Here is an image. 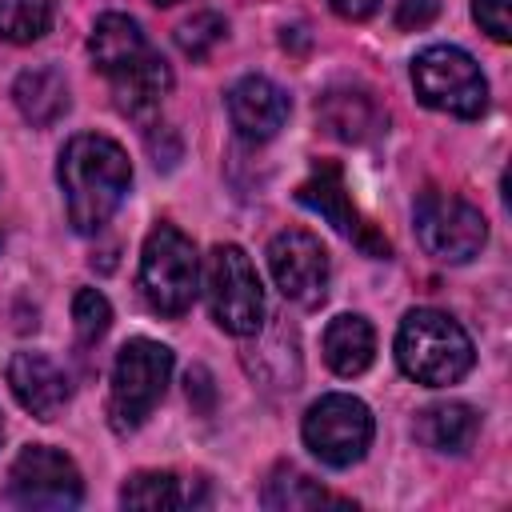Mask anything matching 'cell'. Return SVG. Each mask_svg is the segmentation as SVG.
Wrapping results in <instances>:
<instances>
[{
	"label": "cell",
	"instance_id": "1",
	"mask_svg": "<svg viewBox=\"0 0 512 512\" xmlns=\"http://www.w3.org/2000/svg\"><path fill=\"white\" fill-rule=\"evenodd\" d=\"M56 180H60L72 228L80 236H92L124 204L128 184H132V164H128V152L112 136L80 132L64 144Z\"/></svg>",
	"mask_w": 512,
	"mask_h": 512
},
{
	"label": "cell",
	"instance_id": "2",
	"mask_svg": "<svg viewBox=\"0 0 512 512\" xmlns=\"http://www.w3.org/2000/svg\"><path fill=\"white\" fill-rule=\"evenodd\" d=\"M396 364L408 380L424 388L456 384L472 372V336L440 308H412L396 328Z\"/></svg>",
	"mask_w": 512,
	"mask_h": 512
},
{
	"label": "cell",
	"instance_id": "3",
	"mask_svg": "<svg viewBox=\"0 0 512 512\" xmlns=\"http://www.w3.org/2000/svg\"><path fill=\"white\" fill-rule=\"evenodd\" d=\"M172 376V348L148 336L128 340L116 352L112 364V388H108V420L116 432H136L152 408L164 400Z\"/></svg>",
	"mask_w": 512,
	"mask_h": 512
},
{
	"label": "cell",
	"instance_id": "4",
	"mask_svg": "<svg viewBox=\"0 0 512 512\" xmlns=\"http://www.w3.org/2000/svg\"><path fill=\"white\" fill-rule=\"evenodd\" d=\"M140 292L160 316H184L200 292V256L176 224H156L140 252Z\"/></svg>",
	"mask_w": 512,
	"mask_h": 512
},
{
	"label": "cell",
	"instance_id": "5",
	"mask_svg": "<svg viewBox=\"0 0 512 512\" xmlns=\"http://www.w3.org/2000/svg\"><path fill=\"white\" fill-rule=\"evenodd\" d=\"M204 300L228 336H256L264 324V288L240 244H216L204 260Z\"/></svg>",
	"mask_w": 512,
	"mask_h": 512
},
{
	"label": "cell",
	"instance_id": "6",
	"mask_svg": "<svg viewBox=\"0 0 512 512\" xmlns=\"http://www.w3.org/2000/svg\"><path fill=\"white\" fill-rule=\"evenodd\" d=\"M412 88L428 108L460 120H476L488 108V80L480 64L456 44L424 48L412 60Z\"/></svg>",
	"mask_w": 512,
	"mask_h": 512
},
{
	"label": "cell",
	"instance_id": "7",
	"mask_svg": "<svg viewBox=\"0 0 512 512\" xmlns=\"http://www.w3.org/2000/svg\"><path fill=\"white\" fill-rule=\"evenodd\" d=\"M412 228L420 248L440 264H468L472 256H480L488 240V220L480 216V208H472L456 192H436V188H428L416 200Z\"/></svg>",
	"mask_w": 512,
	"mask_h": 512
},
{
	"label": "cell",
	"instance_id": "8",
	"mask_svg": "<svg viewBox=\"0 0 512 512\" xmlns=\"http://www.w3.org/2000/svg\"><path fill=\"white\" fill-rule=\"evenodd\" d=\"M304 444L308 452L328 468H348L364 460L372 444V412L364 400L348 392H328L304 412Z\"/></svg>",
	"mask_w": 512,
	"mask_h": 512
},
{
	"label": "cell",
	"instance_id": "9",
	"mask_svg": "<svg viewBox=\"0 0 512 512\" xmlns=\"http://www.w3.org/2000/svg\"><path fill=\"white\" fill-rule=\"evenodd\" d=\"M8 492L24 508H76L84 500V480L80 468L48 444H28L8 468Z\"/></svg>",
	"mask_w": 512,
	"mask_h": 512
},
{
	"label": "cell",
	"instance_id": "10",
	"mask_svg": "<svg viewBox=\"0 0 512 512\" xmlns=\"http://www.w3.org/2000/svg\"><path fill=\"white\" fill-rule=\"evenodd\" d=\"M296 200L304 204V208H312V212H320L340 236H348L364 256H372V260H388L392 256V244L360 216V208L352 204V196H348V184H344V168L336 164V160H316L312 164V172H308V180L296 188Z\"/></svg>",
	"mask_w": 512,
	"mask_h": 512
},
{
	"label": "cell",
	"instance_id": "11",
	"mask_svg": "<svg viewBox=\"0 0 512 512\" xmlns=\"http://www.w3.org/2000/svg\"><path fill=\"white\" fill-rule=\"evenodd\" d=\"M268 268L276 288L300 308H316L328 296V248L304 228H284L268 240Z\"/></svg>",
	"mask_w": 512,
	"mask_h": 512
},
{
	"label": "cell",
	"instance_id": "12",
	"mask_svg": "<svg viewBox=\"0 0 512 512\" xmlns=\"http://www.w3.org/2000/svg\"><path fill=\"white\" fill-rule=\"evenodd\" d=\"M288 92L268 80V76H240L232 88H228V116H232V128L252 140V144H264L272 140L284 120H288Z\"/></svg>",
	"mask_w": 512,
	"mask_h": 512
},
{
	"label": "cell",
	"instance_id": "13",
	"mask_svg": "<svg viewBox=\"0 0 512 512\" xmlns=\"http://www.w3.org/2000/svg\"><path fill=\"white\" fill-rule=\"evenodd\" d=\"M316 120L332 140H344V144H372L388 128V116H384L380 100L372 92L348 88V84L328 88L316 100Z\"/></svg>",
	"mask_w": 512,
	"mask_h": 512
},
{
	"label": "cell",
	"instance_id": "14",
	"mask_svg": "<svg viewBox=\"0 0 512 512\" xmlns=\"http://www.w3.org/2000/svg\"><path fill=\"white\" fill-rule=\"evenodd\" d=\"M8 384L36 420H56L72 400V384L64 368L44 352H16L8 360Z\"/></svg>",
	"mask_w": 512,
	"mask_h": 512
},
{
	"label": "cell",
	"instance_id": "15",
	"mask_svg": "<svg viewBox=\"0 0 512 512\" xmlns=\"http://www.w3.org/2000/svg\"><path fill=\"white\" fill-rule=\"evenodd\" d=\"M108 80H112V100H116V108H120L124 116H132V120H144V116H152V112L160 108V100L168 96V88H172V68H168V60H164L160 52L144 48L136 60H128L124 68H116Z\"/></svg>",
	"mask_w": 512,
	"mask_h": 512
},
{
	"label": "cell",
	"instance_id": "16",
	"mask_svg": "<svg viewBox=\"0 0 512 512\" xmlns=\"http://www.w3.org/2000/svg\"><path fill=\"white\" fill-rule=\"evenodd\" d=\"M412 432L424 448L444 452V456H460L472 448V440L480 432V416H476V408H468L460 400H440V404H428L416 412Z\"/></svg>",
	"mask_w": 512,
	"mask_h": 512
},
{
	"label": "cell",
	"instance_id": "17",
	"mask_svg": "<svg viewBox=\"0 0 512 512\" xmlns=\"http://www.w3.org/2000/svg\"><path fill=\"white\" fill-rule=\"evenodd\" d=\"M12 100H16V108H20V116L32 124V128H48V124H56L64 112H68V80H64V72L60 68H48V64H40V68H24L20 76H16V84H12Z\"/></svg>",
	"mask_w": 512,
	"mask_h": 512
},
{
	"label": "cell",
	"instance_id": "18",
	"mask_svg": "<svg viewBox=\"0 0 512 512\" xmlns=\"http://www.w3.org/2000/svg\"><path fill=\"white\" fill-rule=\"evenodd\" d=\"M376 356V332L360 312H344L324 328V360L336 376H360Z\"/></svg>",
	"mask_w": 512,
	"mask_h": 512
},
{
	"label": "cell",
	"instance_id": "19",
	"mask_svg": "<svg viewBox=\"0 0 512 512\" xmlns=\"http://www.w3.org/2000/svg\"><path fill=\"white\" fill-rule=\"evenodd\" d=\"M144 48H148V40H144L140 24H136L132 16H124V12L100 16L96 28H92V36H88L92 64H96L104 76H112L116 68H124L128 60H136Z\"/></svg>",
	"mask_w": 512,
	"mask_h": 512
},
{
	"label": "cell",
	"instance_id": "20",
	"mask_svg": "<svg viewBox=\"0 0 512 512\" xmlns=\"http://www.w3.org/2000/svg\"><path fill=\"white\" fill-rule=\"evenodd\" d=\"M320 504H348V500L324 492L312 476H304L292 464L272 468V476L264 480V508L272 512H300V508H320Z\"/></svg>",
	"mask_w": 512,
	"mask_h": 512
},
{
	"label": "cell",
	"instance_id": "21",
	"mask_svg": "<svg viewBox=\"0 0 512 512\" xmlns=\"http://www.w3.org/2000/svg\"><path fill=\"white\" fill-rule=\"evenodd\" d=\"M120 504L124 508H140V512H168V508H184L192 504V492H184V480L176 472H132L120 488Z\"/></svg>",
	"mask_w": 512,
	"mask_h": 512
},
{
	"label": "cell",
	"instance_id": "22",
	"mask_svg": "<svg viewBox=\"0 0 512 512\" xmlns=\"http://www.w3.org/2000/svg\"><path fill=\"white\" fill-rule=\"evenodd\" d=\"M52 24V0H0V36L8 44H32Z\"/></svg>",
	"mask_w": 512,
	"mask_h": 512
},
{
	"label": "cell",
	"instance_id": "23",
	"mask_svg": "<svg viewBox=\"0 0 512 512\" xmlns=\"http://www.w3.org/2000/svg\"><path fill=\"white\" fill-rule=\"evenodd\" d=\"M224 36H228V24H224V16H216V12H192V16L176 28V44H180V52L192 56V60H208L212 48H216Z\"/></svg>",
	"mask_w": 512,
	"mask_h": 512
},
{
	"label": "cell",
	"instance_id": "24",
	"mask_svg": "<svg viewBox=\"0 0 512 512\" xmlns=\"http://www.w3.org/2000/svg\"><path fill=\"white\" fill-rule=\"evenodd\" d=\"M72 324H76L80 344H96V340L108 332V324H112V304H108V296L96 292V288H80V292L72 296Z\"/></svg>",
	"mask_w": 512,
	"mask_h": 512
},
{
	"label": "cell",
	"instance_id": "25",
	"mask_svg": "<svg viewBox=\"0 0 512 512\" xmlns=\"http://www.w3.org/2000/svg\"><path fill=\"white\" fill-rule=\"evenodd\" d=\"M472 16L492 40H512V0H472Z\"/></svg>",
	"mask_w": 512,
	"mask_h": 512
},
{
	"label": "cell",
	"instance_id": "26",
	"mask_svg": "<svg viewBox=\"0 0 512 512\" xmlns=\"http://www.w3.org/2000/svg\"><path fill=\"white\" fill-rule=\"evenodd\" d=\"M436 16H440V0H400V8H396V28L416 32V28H428Z\"/></svg>",
	"mask_w": 512,
	"mask_h": 512
},
{
	"label": "cell",
	"instance_id": "27",
	"mask_svg": "<svg viewBox=\"0 0 512 512\" xmlns=\"http://www.w3.org/2000/svg\"><path fill=\"white\" fill-rule=\"evenodd\" d=\"M328 4L340 20H368L380 8V0H328Z\"/></svg>",
	"mask_w": 512,
	"mask_h": 512
},
{
	"label": "cell",
	"instance_id": "28",
	"mask_svg": "<svg viewBox=\"0 0 512 512\" xmlns=\"http://www.w3.org/2000/svg\"><path fill=\"white\" fill-rule=\"evenodd\" d=\"M152 4H160V8H168V4H180V0H152Z\"/></svg>",
	"mask_w": 512,
	"mask_h": 512
},
{
	"label": "cell",
	"instance_id": "29",
	"mask_svg": "<svg viewBox=\"0 0 512 512\" xmlns=\"http://www.w3.org/2000/svg\"><path fill=\"white\" fill-rule=\"evenodd\" d=\"M0 436H4V420H0Z\"/></svg>",
	"mask_w": 512,
	"mask_h": 512
}]
</instances>
